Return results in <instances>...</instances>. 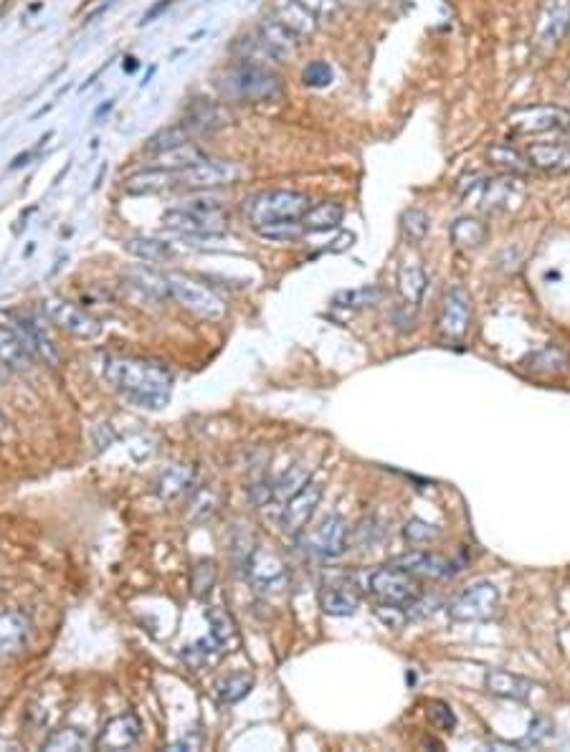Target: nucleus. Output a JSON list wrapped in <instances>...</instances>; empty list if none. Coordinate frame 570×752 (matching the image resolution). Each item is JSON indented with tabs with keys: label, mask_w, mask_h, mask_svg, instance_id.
<instances>
[{
	"label": "nucleus",
	"mask_w": 570,
	"mask_h": 752,
	"mask_svg": "<svg viewBox=\"0 0 570 752\" xmlns=\"http://www.w3.org/2000/svg\"><path fill=\"white\" fill-rule=\"evenodd\" d=\"M125 251L135 259L147 261V264H158V261H168L175 254L173 246L168 241L160 239H145V236H135V239L125 241Z\"/></svg>",
	"instance_id": "37"
},
{
	"label": "nucleus",
	"mask_w": 570,
	"mask_h": 752,
	"mask_svg": "<svg viewBox=\"0 0 570 752\" xmlns=\"http://www.w3.org/2000/svg\"><path fill=\"white\" fill-rule=\"evenodd\" d=\"M112 107H114V99H109L107 104H102V107H99L97 112H94V120H99V117H102V114H107Z\"/></svg>",
	"instance_id": "57"
},
{
	"label": "nucleus",
	"mask_w": 570,
	"mask_h": 752,
	"mask_svg": "<svg viewBox=\"0 0 570 752\" xmlns=\"http://www.w3.org/2000/svg\"><path fill=\"white\" fill-rule=\"evenodd\" d=\"M416 304H401V307L393 312V322H396L398 332H413L416 330V322H418V314H416Z\"/></svg>",
	"instance_id": "52"
},
{
	"label": "nucleus",
	"mask_w": 570,
	"mask_h": 752,
	"mask_svg": "<svg viewBox=\"0 0 570 752\" xmlns=\"http://www.w3.org/2000/svg\"><path fill=\"white\" fill-rule=\"evenodd\" d=\"M31 157H33V152H23V155H18L16 160L11 163V170L21 168V165H28V160H31Z\"/></svg>",
	"instance_id": "56"
},
{
	"label": "nucleus",
	"mask_w": 570,
	"mask_h": 752,
	"mask_svg": "<svg viewBox=\"0 0 570 752\" xmlns=\"http://www.w3.org/2000/svg\"><path fill=\"white\" fill-rule=\"evenodd\" d=\"M122 188H125L127 195H155L165 193V190H178V180H175V173H170V170L147 165V168L127 175L122 180Z\"/></svg>",
	"instance_id": "22"
},
{
	"label": "nucleus",
	"mask_w": 570,
	"mask_h": 752,
	"mask_svg": "<svg viewBox=\"0 0 570 752\" xmlns=\"http://www.w3.org/2000/svg\"><path fill=\"white\" fill-rule=\"evenodd\" d=\"M206 621L208 626H211V639H216L221 646L234 644V641L239 639L234 618L228 616L223 608H206Z\"/></svg>",
	"instance_id": "41"
},
{
	"label": "nucleus",
	"mask_w": 570,
	"mask_h": 752,
	"mask_svg": "<svg viewBox=\"0 0 570 752\" xmlns=\"http://www.w3.org/2000/svg\"><path fill=\"white\" fill-rule=\"evenodd\" d=\"M142 735V725L132 712H125V715H117L112 720H107L99 730L97 740H94V747L97 750H109V752H120V750H130V747L137 745Z\"/></svg>",
	"instance_id": "17"
},
{
	"label": "nucleus",
	"mask_w": 570,
	"mask_h": 752,
	"mask_svg": "<svg viewBox=\"0 0 570 752\" xmlns=\"http://www.w3.org/2000/svg\"><path fill=\"white\" fill-rule=\"evenodd\" d=\"M550 735H553V722L545 720V717H535V720L530 722V732H527L525 740L517 742V747H527V745L535 747V745H540V742H543L545 737H550Z\"/></svg>",
	"instance_id": "50"
},
{
	"label": "nucleus",
	"mask_w": 570,
	"mask_h": 752,
	"mask_svg": "<svg viewBox=\"0 0 570 752\" xmlns=\"http://www.w3.org/2000/svg\"><path fill=\"white\" fill-rule=\"evenodd\" d=\"M89 745H94V742H89L87 735H84L82 730H76V727H61V730H54L44 740V750H49V752H59V750L79 752V750H87Z\"/></svg>",
	"instance_id": "40"
},
{
	"label": "nucleus",
	"mask_w": 570,
	"mask_h": 752,
	"mask_svg": "<svg viewBox=\"0 0 570 752\" xmlns=\"http://www.w3.org/2000/svg\"><path fill=\"white\" fill-rule=\"evenodd\" d=\"M8 375H11V370H8L6 365L0 363V383H3V380H8Z\"/></svg>",
	"instance_id": "59"
},
{
	"label": "nucleus",
	"mask_w": 570,
	"mask_h": 752,
	"mask_svg": "<svg viewBox=\"0 0 570 752\" xmlns=\"http://www.w3.org/2000/svg\"><path fill=\"white\" fill-rule=\"evenodd\" d=\"M497 603H500V590H497V585L474 583L469 585L467 590H462V593L449 603L446 613H449L451 621L474 623L492 616V613L497 611Z\"/></svg>",
	"instance_id": "10"
},
{
	"label": "nucleus",
	"mask_w": 570,
	"mask_h": 752,
	"mask_svg": "<svg viewBox=\"0 0 570 752\" xmlns=\"http://www.w3.org/2000/svg\"><path fill=\"white\" fill-rule=\"evenodd\" d=\"M254 231L259 233L261 239L282 241V244H289V241L302 239L304 233H307V231H304L302 218H297V221H277V223H266V226L254 228Z\"/></svg>",
	"instance_id": "42"
},
{
	"label": "nucleus",
	"mask_w": 570,
	"mask_h": 752,
	"mask_svg": "<svg viewBox=\"0 0 570 752\" xmlns=\"http://www.w3.org/2000/svg\"><path fill=\"white\" fill-rule=\"evenodd\" d=\"M439 535H441L439 527L429 525V522H424V520H411V522H406V527H403V537H406L411 545H429V542H434Z\"/></svg>",
	"instance_id": "48"
},
{
	"label": "nucleus",
	"mask_w": 570,
	"mask_h": 752,
	"mask_svg": "<svg viewBox=\"0 0 570 752\" xmlns=\"http://www.w3.org/2000/svg\"><path fill=\"white\" fill-rule=\"evenodd\" d=\"M393 565L411 573L413 578H444V575H451V568H454L449 560L429 550H411L406 555H398Z\"/></svg>",
	"instance_id": "23"
},
{
	"label": "nucleus",
	"mask_w": 570,
	"mask_h": 752,
	"mask_svg": "<svg viewBox=\"0 0 570 752\" xmlns=\"http://www.w3.org/2000/svg\"><path fill=\"white\" fill-rule=\"evenodd\" d=\"M431 722H434L439 730L451 732L456 727V715L451 712V707L446 702H434L431 704Z\"/></svg>",
	"instance_id": "51"
},
{
	"label": "nucleus",
	"mask_w": 570,
	"mask_h": 752,
	"mask_svg": "<svg viewBox=\"0 0 570 752\" xmlns=\"http://www.w3.org/2000/svg\"><path fill=\"white\" fill-rule=\"evenodd\" d=\"M525 365L532 370V373L558 375L568 368V355H565L563 347L548 345V347H543V350L532 352L530 358L525 360Z\"/></svg>",
	"instance_id": "38"
},
{
	"label": "nucleus",
	"mask_w": 570,
	"mask_h": 752,
	"mask_svg": "<svg viewBox=\"0 0 570 752\" xmlns=\"http://www.w3.org/2000/svg\"><path fill=\"white\" fill-rule=\"evenodd\" d=\"M317 18H335L340 11V0H299Z\"/></svg>",
	"instance_id": "53"
},
{
	"label": "nucleus",
	"mask_w": 570,
	"mask_h": 752,
	"mask_svg": "<svg viewBox=\"0 0 570 752\" xmlns=\"http://www.w3.org/2000/svg\"><path fill=\"white\" fill-rule=\"evenodd\" d=\"M188 140H190V135L183 125L165 127V130L155 132V135L145 142V152L152 157V155H158V152H165V150H170V147L180 145V142H188Z\"/></svg>",
	"instance_id": "44"
},
{
	"label": "nucleus",
	"mask_w": 570,
	"mask_h": 752,
	"mask_svg": "<svg viewBox=\"0 0 570 752\" xmlns=\"http://www.w3.org/2000/svg\"><path fill=\"white\" fill-rule=\"evenodd\" d=\"M310 482V471H304L302 464H294L292 469L284 471L282 479L274 484V497L277 499H289L304 487V484Z\"/></svg>",
	"instance_id": "45"
},
{
	"label": "nucleus",
	"mask_w": 570,
	"mask_h": 752,
	"mask_svg": "<svg viewBox=\"0 0 570 752\" xmlns=\"http://www.w3.org/2000/svg\"><path fill=\"white\" fill-rule=\"evenodd\" d=\"M320 603H322V611H325L327 616H353V613L358 611L360 596L353 585L330 583V585H325V590H322Z\"/></svg>",
	"instance_id": "29"
},
{
	"label": "nucleus",
	"mask_w": 570,
	"mask_h": 752,
	"mask_svg": "<svg viewBox=\"0 0 570 752\" xmlns=\"http://www.w3.org/2000/svg\"><path fill=\"white\" fill-rule=\"evenodd\" d=\"M424 745L426 747H436V750H444V745H441V742H436V740H431V737H426Z\"/></svg>",
	"instance_id": "58"
},
{
	"label": "nucleus",
	"mask_w": 570,
	"mask_h": 752,
	"mask_svg": "<svg viewBox=\"0 0 570 752\" xmlns=\"http://www.w3.org/2000/svg\"><path fill=\"white\" fill-rule=\"evenodd\" d=\"M3 325L16 332L23 347L31 352V358L44 360V365H49V368H56L61 363L59 347H56L54 337L49 335L38 312H8L3 314Z\"/></svg>",
	"instance_id": "5"
},
{
	"label": "nucleus",
	"mask_w": 570,
	"mask_h": 752,
	"mask_svg": "<svg viewBox=\"0 0 570 752\" xmlns=\"http://www.w3.org/2000/svg\"><path fill=\"white\" fill-rule=\"evenodd\" d=\"M246 175V170L241 168L234 160H201L193 168H185L180 173H175L178 180V190H193V193H203V190H216V188H228V185H236Z\"/></svg>",
	"instance_id": "7"
},
{
	"label": "nucleus",
	"mask_w": 570,
	"mask_h": 752,
	"mask_svg": "<svg viewBox=\"0 0 570 752\" xmlns=\"http://www.w3.org/2000/svg\"><path fill=\"white\" fill-rule=\"evenodd\" d=\"M380 299H383V289L375 287V284H368V287L337 292L335 297H332V307L365 309V307H375V304H380Z\"/></svg>",
	"instance_id": "39"
},
{
	"label": "nucleus",
	"mask_w": 570,
	"mask_h": 752,
	"mask_svg": "<svg viewBox=\"0 0 570 752\" xmlns=\"http://www.w3.org/2000/svg\"><path fill=\"white\" fill-rule=\"evenodd\" d=\"M401 226H403V231H406L408 239L421 241L429 236L431 218L426 216L424 211H418V208H408V211L401 216Z\"/></svg>",
	"instance_id": "47"
},
{
	"label": "nucleus",
	"mask_w": 570,
	"mask_h": 752,
	"mask_svg": "<svg viewBox=\"0 0 570 752\" xmlns=\"http://www.w3.org/2000/svg\"><path fill=\"white\" fill-rule=\"evenodd\" d=\"M332 79H335V71H332V66L322 59L310 61V64L304 66V71H302V84L310 89L330 87Z\"/></svg>",
	"instance_id": "46"
},
{
	"label": "nucleus",
	"mask_w": 570,
	"mask_h": 752,
	"mask_svg": "<svg viewBox=\"0 0 570 752\" xmlns=\"http://www.w3.org/2000/svg\"><path fill=\"white\" fill-rule=\"evenodd\" d=\"M122 69H125L127 74H135V71L140 69V61H137L135 56H125V59H122Z\"/></svg>",
	"instance_id": "55"
},
{
	"label": "nucleus",
	"mask_w": 570,
	"mask_h": 752,
	"mask_svg": "<svg viewBox=\"0 0 570 752\" xmlns=\"http://www.w3.org/2000/svg\"><path fill=\"white\" fill-rule=\"evenodd\" d=\"M223 97L228 102H246V104H264L279 102L284 97V82L277 71H272L266 64H254V61H239L218 82Z\"/></svg>",
	"instance_id": "2"
},
{
	"label": "nucleus",
	"mask_w": 570,
	"mask_h": 752,
	"mask_svg": "<svg viewBox=\"0 0 570 752\" xmlns=\"http://www.w3.org/2000/svg\"><path fill=\"white\" fill-rule=\"evenodd\" d=\"M507 127L515 137H540L563 132L570 127V112L555 104H535L522 107L507 117Z\"/></svg>",
	"instance_id": "8"
},
{
	"label": "nucleus",
	"mask_w": 570,
	"mask_h": 752,
	"mask_svg": "<svg viewBox=\"0 0 570 752\" xmlns=\"http://www.w3.org/2000/svg\"><path fill=\"white\" fill-rule=\"evenodd\" d=\"M570 33V0H548L538 21V46L550 51Z\"/></svg>",
	"instance_id": "18"
},
{
	"label": "nucleus",
	"mask_w": 570,
	"mask_h": 752,
	"mask_svg": "<svg viewBox=\"0 0 570 752\" xmlns=\"http://www.w3.org/2000/svg\"><path fill=\"white\" fill-rule=\"evenodd\" d=\"M31 360V352L23 347L16 332L8 325H0V363L6 365L8 370H26Z\"/></svg>",
	"instance_id": "35"
},
{
	"label": "nucleus",
	"mask_w": 570,
	"mask_h": 752,
	"mask_svg": "<svg viewBox=\"0 0 570 752\" xmlns=\"http://www.w3.org/2000/svg\"><path fill=\"white\" fill-rule=\"evenodd\" d=\"M125 279L137 289V292L155 299V302H168V299H173L170 297L168 276L160 274V271L145 269V266H132V269L125 271Z\"/></svg>",
	"instance_id": "31"
},
{
	"label": "nucleus",
	"mask_w": 570,
	"mask_h": 752,
	"mask_svg": "<svg viewBox=\"0 0 570 752\" xmlns=\"http://www.w3.org/2000/svg\"><path fill=\"white\" fill-rule=\"evenodd\" d=\"M206 150H203L201 145H196V142H180V145L170 147V150L165 152H158V155H152V168H163V170H170V173H180V170L185 168H193V165H198L201 160H206Z\"/></svg>",
	"instance_id": "27"
},
{
	"label": "nucleus",
	"mask_w": 570,
	"mask_h": 752,
	"mask_svg": "<svg viewBox=\"0 0 570 752\" xmlns=\"http://www.w3.org/2000/svg\"><path fill=\"white\" fill-rule=\"evenodd\" d=\"M368 590L370 596L378 598L380 606H393V608H413L416 601L421 598V588H418V580L411 573H406L398 565H386V568H378L370 573L368 578Z\"/></svg>",
	"instance_id": "4"
},
{
	"label": "nucleus",
	"mask_w": 570,
	"mask_h": 752,
	"mask_svg": "<svg viewBox=\"0 0 570 752\" xmlns=\"http://www.w3.org/2000/svg\"><path fill=\"white\" fill-rule=\"evenodd\" d=\"M31 633L33 623L26 613L18 608L0 611V659H11V656L26 651Z\"/></svg>",
	"instance_id": "19"
},
{
	"label": "nucleus",
	"mask_w": 570,
	"mask_h": 752,
	"mask_svg": "<svg viewBox=\"0 0 570 752\" xmlns=\"http://www.w3.org/2000/svg\"><path fill=\"white\" fill-rule=\"evenodd\" d=\"M102 378L142 408L168 406L173 393V373L168 365L135 355H107L102 360Z\"/></svg>",
	"instance_id": "1"
},
{
	"label": "nucleus",
	"mask_w": 570,
	"mask_h": 752,
	"mask_svg": "<svg viewBox=\"0 0 570 752\" xmlns=\"http://www.w3.org/2000/svg\"><path fill=\"white\" fill-rule=\"evenodd\" d=\"M487 160L489 165H494V168L502 170L505 175H512V178H522V175H527L532 170L525 152L512 147L510 142H494V145H489Z\"/></svg>",
	"instance_id": "28"
},
{
	"label": "nucleus",
	"mask_w": 570,
	"mask_h": 752,
	"mask_svg": "<svg viewBox=\"0 0 570 752\" xmlns=\"http://www.w3.org/2000/svg\"><path fill=\"white\" fill-rule=\"evenodd\" d=\"M484 687L489 694L500 699H512V702H527L532 694V682L510 674L505 669H489L484 674Z\"/></svg>",
	"instance_id": "26"
},
{
	"label": "nucleus",
	"mask_w": 570,
	"mask_h": 752,
	"mask_svg": "<svg viewBox=\"0 0 570 752\" xmlns=\"http://www.w3.org/2000/svg\"><path fill=\"white\" fill-rule=\"evenodd\" d=\"M426 284H429V279H426L424 266L416 264V261H403L401 269H398V292L408 304L418 307L424 302Z\"/></svg>",
	"instance_id": "32"
},
{
	"label": "nucleus",
	"mask_w": 570,
	"mask_h": 752,
	"mask_svg": "<svg viewBox=\"0 0 570 752\" xmlns=\"http://www.w3.org/2000/svg\"><path fill=\"white\" fill-rule=\"evenodd\" d=\"M342 216H345V208H342L340 203H335V201L317 203V206H310V211L302 216L304 231L307 233L335 231V228L342 223Z\"/></svg>",
	"instance_id": "34"
},
{
	"label": "nucleus",
	"mask_w": 570,
	"mask_h": 752,
	"mask_svg": "<svg viewBox=\"0 0 570 752\" xmlns=\"http://www.w3.org/2000/svg\"><path fill=\"white\" fill-rule=\"evenodd\" d=\"M517 198V185L512 175H502V178H492L482 185V206L484 213H502L510 208V203Z\"/></svg>",
	"instance_id": "30"
},
{
	"label": "nucleus",
	"mask_w": 570,
	"mask_h": 752,
	"mask_svg": "<svg viewBox=\"0 0 570 752\" xmlns=\"http://www.w3.org/2000/svg\"><path fill=\"white\" fill-rule=\"evenodd\" d=\"M231 122V114L223 104L211 102V99H193L185 109V117L180 125L188 130V135H213L223 130Z\"/></svg>",
	"instance_id": "15"
},
{
	"label": "nucleus",
	"mask_w": 570,
	"mask_h": 752,
	"mask_svg": "<svg viewBox=\"0 0 570 752\" xmlns=\"http://www.w3.org/2000/svg\"><path fill=\"white\" fill-rule=\"evenodd\" d=\"M527 160L532 168L543 170L548 175L570 173V147L558 142H532L527 150Z\"/></svg>",
	"instance_id": "25"
},
{
	"label": "nucleus",
	"mask_w": 570,
	"mask_h": 752,
	"mask_svg": "<svg viewBox=\"0 0 570 752\" xmlns=\"http://www.w3.org/2000/svg\"><path fill=\"white\" fill-rule=\"evenodd\" d=\"M272 18H277L284 28H289L299 41L315 36L317 26H320V18L307 11L299 0H274Z\"/></svg>",
	"instance_id": "21"
},
{
	"label": "nucleus",
	"mask_w": 570,
	"mask_h": 752,
	"mask_svg": "<svg viewBox=\"0 0 570 752\" xmlns=\"http://www.w3.org/2000/svg\"><path fill=\"white\" fill-rule=\"evenodd\" d=\"M196 474V466L185 464V461L168 466V469L160 471V477L155 479V494H158L163 502L180 499L185 492H190L193 484H196Z\"/></svg>",
	"instance_id": "24"
},
{
	"label": "nucleus",
	"mask_w": 570,
	"mask_h": 752,
	"mask_svg": "<svg viewBox=\"0 0 570 752\" xmlns=\"http://www.w3.org/2000/svg\"><path fill=\"white\" fill-rule=\"evenodd\" d=\"M168 284H170V297L178 304H183L188 312L198 314L203 320H221L226 314V302L213 292L206 284L196 282L193 276H185L180 271H170Z\"/></svg>",
	"instance_id": "6"
},
{
	"label": "nucleus",
	"mask_w": 570,
	"mask_h": 752,
	"mask_svg": "<svg viewBox=\"0 0 570 752\" xmlns=\"http://www.w3.org/2000/svg\"><path fill=\"white\" fill-rule=\"evenodd\" d=\"M368 3H380V0H368Z\"/></svg>",
	"instance_id": "61"
},
{
	"label": "nucleus",
	"mask_w": 570,
	"mask_h": 752,
	"mask_svg": "<svg viewBox=\"0 0 570 752\" xmlns=\"http://www.w3.org/2000/svg\"><path fill=\"white\" fill-rule=\"evenodd\" d=\"M310 211V195L299 190H261L244 201V216L254 228L277 221H297Z\"/></svg>",
	"instance_id": "3"
},
{
	"label": "nucleus",
	"mask_w": 570,
	"mask_h": 752,
	"mask_svg": "<svg viewBox=\"0 0 570 752\" xmlns=\"http://www.w3.org/2000/svg\"><path fill=\"white\" fill-rule=\"evenodd\" d=\"M472 325V297L464 287H451L444 294L439 314V332L446 342H462Z\"/></svg>",
	"instance_id": "11"
},
{
	"label": "nucleus",
	"mask_w": 570,
	"mask_h": 752,
	"mask_svg": "<svg viewBox=\"0 0 570 752\" xmlns=\"http://www.w3.org/2000/svg\"><path fill=\"white\" fill-rule=\"evenodd\" d=\"M218 570L213 560H198L193 565V573H190V588H193V596L206 598L213 588H216Z\"/></svg>",
	"instance_id": "43"
},
{
	"label": "nucleus",
	"mask_w": 570,
	"mask_h": 752,
	"mask_svg": "<svg viewBox=\"0 0 570 752\" xmlns=\"http://www.w3.org/2000/svg\"><path fill=\"white\" fill-rule=\"evenodd\" d=\"M170 3H173V0H158V3H155V6L147 8L145 16H142V21H140V28H142V26H150L152 21H158V18L163 16L165 11H168Z\"/></svg>",
	"instance_id": "54"
},
{
	"label": "nucleus",
	"mask_w": 570,
	"mask_h": 752,
	"mask_svg": "<svg viewBox=\"0 0 570 752\" xmlns=\"http://www.w3.org/2000/svg\"><path fill=\"white\" fill-rule=\"evenodd\" d=\"M163 228L178 233V236H190V239H216L228 231V213L213 216V213L193 211V208H170L160 218Z\"/></svg>",
	"instance_id": "9"
},
{
	"label": "nucleus",
	"mask_w": 570,
	"mask_h": 752,
	"mask_svg": "<svg viewBox=\"0 0 570 752\" xmlns=\"http://www.w3.org/2000/svg\"><path fill=\"white\" fill-rule=\"evenodd\" d=\"M44 312L54 325H59L69 335L82 337V340H94L102 332V325L94 317H89L82 307H76V304L66 302V299H46Z\"/></svg>",
	"instance_id": "13"
},
{
	"label": "nucleus",
	"mask_w": 570,
	"mask_h": 752,
	"mask_svg": "<svg viewBox=\"0 0 570 752\" xmlns=\"http://www.w3.org/2000/svg\"><path fill=\"white\" fill-rule=\"evenodd\" d=\"M449 233L456 249H479V246L487 244V239H489L487 223H482L479 218H472V216L456 218V221L451 223Z\"/></svg>",
	"instance_id": "33"
},
{
	"label": "nucleus",
	"mask_w": 570,
	"mask_h": 752,
	"mask_svg": "<svg viewBox=\"0 0 570 752\" xmlns=\"http://www.w3.org/2000/svg\"><path fill=\"white\" fill-rule=\"evenodd\" d=\"M310 545V552H315L317 558L322 560H335L340 555H345L348 550V522L337 517V514H330L325 520L320 522L312 537L307 540Z\"/></svg>",
	"instance_id": "16"
},
{
	"label": "nucleus",
	"mask_w": 570,
	"mask_h": 752,
	"mask_svg": "<svg viewBox=\"0 0 570 752\" xmlns=\"http://www.w3.org/2000/svg\"><path fill=\"white\" fill-rule=\"evenodd\" d=\"M254 689V677L246 674V671H234V674H226L216 682V697L221 704H239L241 699H246Z\"/></svg>",
	"instance_id": "36"
},
{
	"label": "nucleus",
	"mask_w": 570,
	"mask_h": 752,
	"mask_svg": "<svg viewBox=\"0 0 570 752\" xmlns=\"http://www.w3.org/2000/svg\"><path fill=\"white\" fill-rule=\"evenodd\" d=\"M6 426H8V418H6V413L0 411V431H3Z\"/></svg>",
	"instance_id": "60"
},
{
	"label": "nucleus",
	"mask_w": 570,
	"mask_h": 752,
	"mask_svg": "<svg viewBox=\"0 0 570 752\" xmlns=\"http://www.w3.org/2000/svg\"><path fill=\"white\" fill-rule=\"evenodd\" d=\"M256 36L274 61H292L299 54V38L284 28L277 18H261Z\"/></svg>",
	"instance_id": "20"
},
{
	"label": "nucleus",
	"mask_w": 570,
	"mask_h": 752,
	"mask_svg": "<svg viewBox=\"0 0 570 752\" xmlns=\"http://www.w3.org/2000/svg\"><path fill=\"white\" fill-rule=\"evenodd\" d=\"M244 573L251 580V585L264 596L282 593L284 585H287V565L282 563L277 552L266 550V547H256Z\"/></svg>",
	"instance_id": "12"
},
{
	"label": "nucleus",
	"mask_w": 570,
	"mask_h": 752,
	"mask_svg": "<svg viewBox=\"0 0 570 752\" xmlns=\"http://www.w3.org/2000/svg\"><path fill=\"white\" fill-rule=\"evenodd\" d=\"M218 509V497L211 492V489H206V492H198L196 502H193V507H190V517L198 522L208 520V517H213Z\"/></svg>",
	"instance_id": "49"
},
{
	"label": "nucleus",
	"mask_w": 570,
	"mask_h": 752,
	"mask_svg": "<svg viewBox=\"0 0 570 752\" xmlns=\"http://www.w3.org/2000/svg\"><path fill=\"white\" fill-rule=\"evenodd\" d=\"M322 502V484L320 482H307L299 489L294 497L287 499V507L282 512V530L287 535H299L304 527L310 525V520L315 517L317 507Z\"/></svg>",
	"instance_id": "14"
}]
</instances>
